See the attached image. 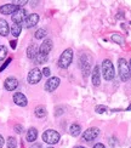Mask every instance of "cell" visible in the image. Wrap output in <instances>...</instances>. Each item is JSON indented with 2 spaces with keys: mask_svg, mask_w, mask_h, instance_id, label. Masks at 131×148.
Segmentation results:
<instances>
[{
  "mask_svg": "<svg viewBox=\"0 0 131 148\" xmlns=\"http://www.w3.org/2000/svg\"><path fill=\"white\" fill-rule=\"evenodd\" d=\"M38 22H39V15L38 14H30L26 17V20L23 21L26 28H32L35 26V24H38Z\"/></svg>",
  "mask_w": 131,
  "mask_h": 148,
  "instance_id": "cell-10",
  "label": "cell"
},
{
  "mask_svg": "<svg viewBox=\"0 0 131 148\" xmlns=\"http://www.w3.org/2000/svg\"><path fill=\"white\" fill-rule=\"evenodd\" d=\"M11 61H12V58H8V61H6V62L1 66V67H0V72H3L5 68H6V67H8L9 64H10V62H11Z\"/></svg>",
  "mask_w": 131,
  "mask_h": 148,
  "instance_id": "cell-28",
  "label": "cell"
},
{
  "mask_svg": "<svg viewBox=\"0 0 131 148\" xmlns=\"http://www.w3.org/2000/svg\"><path fill=\"white\" fill-rule=\"evenodd\" d=\"M9 32H10V27L8 22L3 18H0V35L1 36H8L9 35Z\"/></svg>",
  "mask_w": 131,
  "mask_h": 148,
  "instance_id": "cell-16",
  "label": "cell"
},
{
  "mask_svg": "<svg viewBox=\"0 0 131 148\" xmlns=\"http://www.w3.org/2000/svg\"><path fill=\"white\" fill-rule=\"evenodd\" d=\"M69 131H71V135H72V136L77 137L78 135L80 134V131H82V127H80L79 124H73V125H71Z\"/></svg>",
  "mask_w": 131,
  "mask_h": 148,
  "instance_id": "cell-20",
  "label": "cell"
},
{
  "mask_svg": "<svg viewBox=\"0 0 131 148\" xmlns=\"http://www.w3.org/2000/svg\"><path fill=\"white\" fill-rule=\"evenodd\" d=\"M47 148H52V147H47Z\"/></svg>",
  "mask_w": 131,
  "mask_h": 148,
  "instance_id": "cell-38",
  "label": "cell"
},
{
  "mask_svg": "<svg viewBox=\"0 0 131 148\" xmlns=\"http://www.w3.org/2000/svg\"><path fill=\"white\" fill-rule=\"evenodd\" d=\"M60 83H61L60 78H57V77H52V78H50V79L47 80V82L45 83V90H46L47 92H52V91H55L56 89L58 88Z\"/></svg>",
  "mask_w": 131,
  "mask_h": 148,
  "instance_id": "cell-8",
  "label": "cell"
},
{
  "mask_svg": "<svg viewBox=\"0 0 131 148\" xmlns=\"http://www.w3.org/2000/svg\"><path fill=\"white\" fill-rule=\"evenodd\" d=\"M11 34L15 36V38H17L18 35L21 34V30H22V26L21 24H14V26L11 27Z\"/></svg>",
  "mask_w": 131,
  "mask_h": 148,
  "instance_id": "cell-21",
  "label": "cell"
},
{
  "mask_svg": "<svg viewBox=\"0 0 131 148\" xmlns=\"http://www.w3.org/2000/svg\"><path fill=\"white\" fill-rule=\"evenodd\" d=\"M93 148H104V146L102 143H96L95 146H93Z\"/></svg>",
  "mask_w": 131,
  "mask_h": 148,
  "instance_id": "cell-33",
  "label": "cell"
},
{
  "mask_svg": "<svg viewBox=\"0 0 131 148\" xmlns=\"http://www.w3.org/2000/svg\"><path fill=\"white\" fill-rule=\"evenodd\" d=\"M14 102L20 107H26L27 103H28V100L22 92H16L14 95Z\"/></svg>",
  "mask_w": 131,
  "mask_h": 148,
  "instance_id": "cell-13",
  "label": "cell"
},
{
  "mask_svg": "<svg viewBox=\"0 0 131 148\" xmlns=\"http://www.w3.org/2000/svg\"><path fill=\"white\" fill-rule=\"evenodd\" d=\"M41 74H43V75H45V77H49L50 75V68H49V67H45V68L43 69Z\"/></svg>",
  "mask_w": 131,
  "mask_h": 148,
  "instance_id": "cell-30",
  "label": "cell"
},
{
  "mask_svg": "<svg viewBox=\"0 0 131 148\" xmlns=\"http://www.w3.org/2000/svg\"><path fill=\"white\" fill-rule=\"evenodd\" d=\"M4 143H5V141H4V137L1 136V135H0V148H3Z\"/></svg>",
  "mask_w": 131,
  "mask_h": 148,
  "instance_id": "cell-32",
  "label": "cell"
},
{
  "mask_svg": "<svg viewBox=\"0 0 131 148\" xmlns=\"http://www.w3.org/2000/svg\"><path fill=\"white\" fill-rule=\"evenodd\" d=\"M34 60H35V63H36V64H41V63H45L46 61H47V56H44V55L38 53Z\"/></svg>",
  "mask_w": 131,
  "mask_h": 148,
  "instance_id": "cell-22",
  "label": "cell"
},
{
  "mask_svg": "<svg viewBox=\"0 0 131 148\" xmlns=\"http://www.w3.org/2000/svg\"><path fill=\"white\" fill-rule=\"evenodd\" d=\"M35 116H38V118H44V116L46 115V108L44 106H38L35 108Z\"/></svg>",
  "mask_w": 131,
  "mask_h": 148,
  "instance_id": "cell-19",
  "label": "cell"
},
{
  "mask_svg": "<svg viewBox=\"0 0 131 148\" xmlns=\"http://www.w3.org/2000/svg\"><path fill=\"white\" fill-rule=\"evenodd\" d=\"M43 140L49 145H55L60 141V134L52 130V129H49V130H46L43 134Z\"/></svg>",
  "mask_w": 131,
  "mask_h": 148,
  "instance_id": "cell-4",
  "label": "cell"
},
{
  "mask_svg": "<svg viewBox=\"0 0 131 148\" xmlns=\"http://www.w3.org/2000/svg\"><path fill=\"white\" fill-rule=\"evenodd\" d=\"M72 61H73V50L72 49H66V50L61 53V56L58 58V67L66 69L71 66Z\"/></svg>",
  "mask_w": 131,
  "mask_h": 148,
  "instance_id": "cell-1",
  "label": "cell"
},
{
  "mask_svg": "<svg viewBox=\"0 0 131 148\" xmlns=\"http://www.w3.org/2000/svg\"><path fill=\"white\" fill-rule=\"evenodd\" d=\"M129 67H130V69H131V60H130V62H129Z\"/></svg>",
  "mask_w": 131,
  "mask_h": 148,
  "instance_id": "cell-36",
  "label": "cell"
},
{
  "mask_svg": "<svg viewBox=\"0 0 131 148\" xmlns=\"http://www.w3.org/2000/svg\"><path fill=\"white\" fill-rule=\"evenodd\" d=\"M118 68H119V75L123 82H126V80L130 79V75H131L130 67L125 58H119V61H118Z\"/></svg>",
  "mask_w": 131,
  "mask_h": 148,
  "instance_id": "cell-3",
  "label": "cell"
},
{
  "mask_svg": "<svg viewBox=\"0 0 131 148\" xmlns=\"http://www.w3.org/2000/svg\"><path fill=\"white\" fill-rule=\"evenodd\" d=\"M98 135H99V129L98 127H89L87 130L84 131L83 140H85L86 142H90V141L95 140Z\"/></svg>",
  "mask_w": 131,
  "mask_h": 148,
  "instance_id": "cell-5",
  "label": "cell"
},
{
  "mask_svg": "<svg viewBox=\"0 0 131 148\" xmlns=\"http://www.w3.org/2000/svg\"><path fill=\"white\" fill-rule=\"evenodd\" d=\"M38 137V130L35 127H30L27 131V141L28 142H34Z\"/></svg>",
  "mask_w": 131,
  "mask_h": 148,
  "instance_id": "cell-18",
  "label": "cell"
},
{
  "mask_svg": "<svg viewBox=\"0 0 131 148\" xmlns=\"http://www.w3.org/2000/svg\"><path fill=\"white\" fill-rule=\"evenodd\" d=\"M38 53H39V52H38V46H36L35 44H32V45L28 46V49H27V57H28V58L34 60Z\"/></svg>",
  "mask_w": 131,
  "mask_h": 148,
  "instance_id": "cell-17",
  "label": "cell"
},
{
  "mask_svg": "<svg viewBox=\"0 0 131 148\" xmlns=\"http://www.w3.org/2000/svg\"><path fill=\"white\" fill-rule=\"evenodd\" d=\"M112 40H113V41H115L117 42V44H119V45H121L123 44V42H124V40H123V38H121V36L119 35V34H113V35H112Z\"/></svg>",
  "mask_w": 131,
  "mask_h": 148,
  "instance_id": "cell-26",
  "label": "cell"
},
{
  "mask_svg": "<svg viewBox=\"0 0 131 148\" xmlns=\"http://www.w3.org/2000/svg\"><path fill=\"white\" fill-rule=\"evenodd\" d=\"M45 36H46V30L45 29L40 28L35 32V39H43V38H45Z\"/></svg>",
  "mask_w": 131,
  "mask_h": 148,
  "instance_id": "cell-23",
  "label": "cell"
},
{
  "mask_svg": "<svg viewBox=\"0 0 131 148\" xmlns=\"http://www.w3.org/2000/svg\"><path fill=\"white\" fill-rule=\"evenodd\" d=\"M27 15V11L24 9H18L15 14L11 15V18H12V22H14L15 24H21L24 20H26V16Z\"/></svg>",
  "mask_w": 131,
  "mask_h": 148,
  "instance_id": "cell-7",
  "label": "cell"
},
{
  "mask_svg": "<svg viewBox=\"0 0 131 148\" xmlns=\"http://www.w3.org/2000/svg\"><path fill=\"white\" fill-rule=\"evenodd\" d=\"M6 56H8V49L6 46H0V61H3Z\"/></svg>",
  "mask_w": 131,
  "mask_h": 148,
  "instance_id": "cell-25",
  "label": "cell"
},
{
  "mask_svg": "<svg viewBox=\"0 0 131 148\" xmlns=\"http://www.w3.org/2000/svg\"><path fill=\"white\" fill-rule=\"evenodd\" d=\"M20 9V6L16 4H5L3 6H0V14L3 15H12Z\"/></svg>",
  "mask_w": 131,
  "mask_h": 148,
  "instance_id": "cell-9",
  "label": "cell"
},
{
  "mask_svg": "<svg viewBox=\"0 0 131 148\" xmlns=\"http://www.w3.org/2000/svg\"><path fill=\"white\" fill-rule=\"evenodd\" d=\"M41 77H43L41 72H40L38 68H33L32 71L28 73L27 80H28L29 84H38L40 80H41Z\"/></svg>",
  "mask_w": 131,
  "mask_h": 148,
  "instance_id": "cell-6",
  "label": "cell"
},
{
  "mask_svg": "<svg viewBox=\"0 0 131 148\" xmlns=\"http://www.w3.org/2000/svg\"><path fill=\"white\" fill-rule=\"evenodd\" d=\"M95 110H96L97 113L101 114V113H104L106 110H107V107H106V106H97V107L95 108Z\"/></svg>",
  "mask_w": 131,
  "mask_h": 148,
  "instance_id": "cell-27",
  "label": "cell"
},
{
  "mask_svg": "<svg viewBox=\"0 0 131 148\" xmlns=\"http://www.w3.org/2000/svg\"><path fill=\"white\" fill-rule=\"evenodd\" d=\"M75 148H85V147H83V146H78V147H75Z\"/></svg>",
  "mask_w": 131,
  "mask_h": 148,
  "instance_id": "cell-37",
  "label": "cell"
},
{
  "mask_svg": "<svg viewBox=\"0 0 131 148\" xmlns=\"http://www.w3.org/2000/svg\"><path fill=\"white\" fill-rule=\"evenodd\" d=\"M30 148H41V146H40L39 143H36V145H33V146L30 147Z\"/></svg>",
  "mask_w": 131,
  "mask_h": 148,
  "instance_id": "cell-34",
  "label": "cell"
},
{
  "mask_svg": "<svg viewBox=\"0 0 131 148\" xmlns=\"http://www.w3.org/2000/svg\"><path fill=\"white\" fill-rule=\"evenodd\" d=\"M91 79H92V84L95 86H98L99 84H101V73H99V67L98 66L93 67Z\"/></svg>",
  "mask_w": 131,
  "mask_h": 148,
  "instance_id": "cell-15",
  "label": "cell"
},
{
  "mask_svg": "<svg viewBox=\"0 0 131 148\" xmlns=\"http://www.w3.org/2000/svg\"><path fill=\"white\" fill-rule=\"evenodd\" d=\"M51 49H52V40L45 39L43 41V44L40 45V47H39V53L44 55V56H47L49 52L51 51Z\"/></svg>",
  "mask_w": 131,
  "mask_h": 148,
  "instance_id": "cell-12",
  "label": "cell"
},
{
  "mask_svg": "<svg viewBox=\"0 0 131 148\" xmlns=\"http://www.w3.org/2000/svg\"><path fill=\"white\" fill-rule=\"evenodd\" d=\"M15 131H16L17 134H21V132L23 131V126H22V125H20V124L15 125Z\"/></svg>",
  "mask_w": 131,
  "mask_h": 148,
  "instance_id": "cell-29",
  "label": "cell"
},
{
  "mask_svg": "<svg viewBox=\"0 0 131 148\" xmlns=\"http://www.w3.org/2000/svg\"><path fill=\"white\" fill-rule=\"evenodd\" d=\"M102 75L106 80H112L114 79L115 77V72H114V66L113 63H112L110 60H104L102 62Z\"/></svg>",
  "mask_w": 131,
  "mask_h": 148,
  "instance_id": "cell-2",
  "label": "cell"
},
{
  "mask_svg": "<svg viewBox=\"0 0 131 148\" xmlns=\"http://www.w3.org/2000/svg\"><path fill=\"white\" fill-rule=\"evenodd\" d=\"M87 57L86 55H82V56H80V60H79V63H80V68H82V71H83V74L86 77L87 74H89V72H90V60L89 61H86Z\"/></svg>",
  "mask_w": 131,
  "mask_h": 148,
  "instance_id": "cell-11",
  "label": "cell"
},
{
  "mask_svg": "<svg viewBox=\"0 0 131 148\" xmlns=\"http://www.w3.org/2000/svg\"><path fill=\"white\" fill-rule=\"evenodd\" d=\"M17 147V141L15 137H9L8 138V148H16Z\"/></svg>",
  "mask_w": 131,
  "mask_h": 148,
  "instance_id": "cell-24",
  "label": "cell"
},
{
  "mask_svg": "<svg viewBox=\"0 0 131 148\" xmlns=\"http://www.w3.org/2000/svg\"><path fill=\"white\" fill-rule=\"evenodd\" d=\"M10 46H11L12 49H16V46H17V41H16V40H11V41H10Z\"/></svg>",
  "mask_w": 131,
  "mask_h": 148,
  "instance_id": "cell-31",
  "label": "cell"
},
{
  "mask_svg": "<svg viewBox=\"0 0 131 148\" xmlns=\"http://www.w3.org/2000/svg\"><path fill=\"white\" fill-rule=\"evenodd\" d=\"M126 110H131V104H130V106H129V107L126 108Z\"/></svg>",
  "mask_w": 131,
  "mask_h": 148,
  "instance_id": "cell-35",
  "label": "cell"
},
{
  "mask_svg": "<svg viewBox=\"0 0 131 148\" xmlns=\"http://www.w3.org/2000/svg\"><path fill=\"white\" fill-rule=\"evenodd\" d=\"M4 86H5V89L8 90V91H14L17 88V86H18V82H17L16 78L10 77V78H8L4 82Z\"/></svg>",
  "mask_w": 131,
  "mask_h": 148,
  "instance_id": "cell-14",
  "label": "cell"
}]
</instances>
